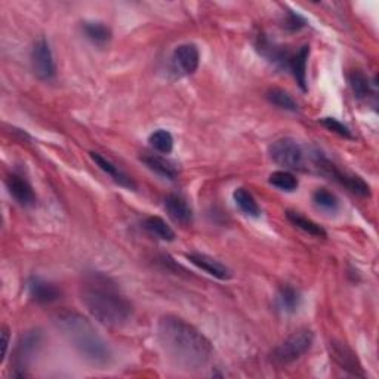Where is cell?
<instances>
[{
	"mask_svg": "<svg viewBox=\"0 0 379 379\" xmlns=\"http://www.w3.org/2000/svg\"><path fill=\"white\" fill-rule=\"evenodd\" d=\"M159 339L169 359L184 371H199L212 357L211 341L181 317H162L159 322Z\"/></svg>",
	"mask_w": 379,
	"mask_h": 379,
	"instance_id": "cell-1",
	"label": "cell"
},
{
	"mask_svg": "<svg viewBox=\"0 0 379 379\" xmlns=\"http://www.w3.org/2000/svg\"><path fill=\"white\" fill-rule=\"evenodd\" d=\"M81 298L89 315L106 326H122L132 316V304L102 274H92L85 280Z\"/></svg>",
	"mask_w": 379,
	"mask_h": 379,
	"instance_id": "cell-2",
	"label": "cell"
},
{
	"mask_svg": "<svg viewBox=\"0 0 379 379\" xmlns=\"http://www.w3.org/2000/svg\"><path fill=\"white\" fill-rule=\"evenodd\" d=\"M55 324L74 350L90 364L104 369L111 361V350L86 317L76 311H61L55 316Z\"/></svg>",
	"mask_w": 379,
	"mask_h": 379,
	"instance_id": "cell-3",
	"label": "cell"
},
{
	"mask_svg": "<svg viewBox=\"0 0 379 379\" xmlns=\"http://www.w3.org/2000/svg\"><path fill=\"white\" fill-rule=\"evenodd\" d=\"M315 343V333L310 329H301L294 332L291 336H287L284 341L274 348L273 351V361L279 366L291 364L303 357L305 352L310 351Z\"/></svg>",
	"mask_w": 379,
	"mask_h": 379,
	"instance_id": "cell-4",
	"label": "cell"
},
{
	"mask_svg": "<svg viewBox=\"0 0 379 379\" xmlns=\"http://www.w3.org/2000/svg\"><path fill=\"white\" fill-rule=\"evenodd\" d=\"M312 160H315L316 166L320 169L323 175L339 182V184L344 186L351 193L361 195V198H369L371 195V187L366 184L359 175H352L338 169L329 159H326L322 153L312 154Z\"/></svg>",
	"mask_w": 379,
	"mask_h": 379,
	"instance_id": "cell-5",
	"label": "cell"
},
{
	"mask_svg": "<svg viewBox=\"0 0 379 379\" xmlns=\"http://www.w3.org/2000/svg\"><path fill=\"white\" fill-rule=\"evenodd\" d=\"M270 158L287 169L304 167V150L292 138H280L270 146Z\"/></svg>",
	"mask_w": 379,
	"mask_h": 379,
	"instance_id": "cell-6",
	"label": "cell"
},
{
	"mask_svg": "<svg viewBox=\"0 0 379 379\" xmlns=\"http://www.w3.org/2000/svg\"><path fill=\"white\" fill-rule=\"evenodd\" d=\"M42 339H43V335L39 329L25 332L20 338V341H18L17 348H15V352H14L15 369L18 371L17 376H20V378L27 376L24 371L27 369L29 363L32 361V359L34 357V354L39 351V348H41Z\"/></svg>",
	"mask_w": 379,
	"mask_h": 379,
	"instance_id": "cell-7",
	"label": "cell"
},
{
	"mask_svg": "<svg viewBox=\"0 0 379 379\" xmlns=\"http://www.w3.org/2000/svg\"><path fill=\"white\" fill-rule=\"evenodd\" d=\"M32 64L36 76L41 81H50L55 77V61L46 39H41L34 43L32 50Z\"/></svg>",
	"mask_w": 379,
	"mask_h": 379,
	"instance_id": "cell-8",
	"label": "cell"
},
{
	"mask_svg": "<svg viewBox=\"0 0 379 379\" xmlns=\"http://www.w3.org/2000/svg\"><path fill=\"white\" fill-rule=\"evenodd\" d=\"M329 354H331V359L339 366V368L345 371L347 373L356 376V378L366 376L357 354L345 343L331 341L329 343Z\"/></svg>",
	"mask_w": 379,
	"mask_h": 379,
	"instance_id": "cell-9",
	"label": "cell"
},
{
	"mask_svg": "<svg viewBox=\"0 0 379 379\" xmlns=\"http://www.w3.org/2000/svg\"><path fill=\"white\" fill-rule=\"evenodd\" d=\"M200 54L199 49L193 43L181 45L174 50L172 70L177 76H190L199 69Z\"/></svg>",
	"mask_w": 379,
	"mask_h": 379,
	"instance_id": "cell-10",
	"label": "cell"
},
{
	"mask_svg": "<svg viewBox=\"0 0 379 379\" xmlns=\"http://www.w3.org/2000/svg\"><path fill=\"white\" fill-rule=\"evenodd\" d=\"M6 187L15 202L24 207L36 205V194L30 182L21 175L12 174L6 178Z\"/></svg>",
	"mask_w": 379,
	"mask_h": 379,
	"instance_id": "cell-11",
	"label": "cell"
},
{
	"mask_svg": "<svg viewBox=\"0 0 379 379\" xmlns=\"http://www.w3.org/2000/svg\"><path fill=\"white\" fill-rule=\"evenodd\" d=\"M167 215L181 227H188L193 222V209L188 202L179 194H169L165 199Z\"/></svg>",
	"mask_w": 379,
	"mask_h": 379,
	"instance_id": "cell-12",
	"label": "cell"
},
{
	"mask_svg": "<svg viewBox=\"0 0 379 379\" xmlns=\"http://www.w3.org/2000/svg\"><path fill=\"white\" fill-rule=\"evenodd\" d=\"M29 295L39 304H52L61 298V291L54 283H49L41 277H30L27 282Z\"/></svg>",
	"mask_w": 379,
	"mask_h": 379,
	"instance_id": "cell-13",
	"label": "cell"
},
{
	"mask_svg": "<svg viewBox=\"0 0 379 379\" xmlns=\"http://www.w3.org/2000/svg\"><path fill=\"white\" fill-rule=\"evenodd\" d=\"M187 258L193 266L203 270L205 273L209 274V276H212L218 280H230L231 279L230 270L224 264H221L219 261H216L211 256L203 255V254H190Z\"/></svg>",
	"mask_w": 379,
	"mask_h": 379,
	"instance_id": "cell-14",
	"label": "cell"
},
{
	"mask_svg": "<svg viewBox=\"0 0 379 379\" xmlns=\"http://www.w3.org/2000/svg\"><path fill=\"white\" fill-rule=\"evenodd\" d=\"M90 158H92V160L97 163V166L101 169V171L109 174L113 178V181L117 182V184L125 187V188H129V190H135L137 188V184H135L132 178H130L128 174H125L122 169H119V166H116L109 159L102 158L99 153L92 151V153H90Z\"/></svg>",
	"mask_w": 379,
	"mask_h": 379,
	"instance_id": "cell-15",
	"label": "cell"
},
{
	"mask_svg": "<svg viewBox=\"0 0 379 379\" xmlns=\"http://www.w3.org/2000/svg\"><path fill=\"white\" fill-rule=\"evenodd\" d=\"M310 55V46L304 45L303 48H299L295 54L291 55L289 64H287V69H289L296 79V83L299 88L307 90V61Z\"/></svg>",
	"mask_w": 379,
	"mask_h": 379,
	"instance_id": "cell-16",
	"label": "cell"
},
{
	"mask_svg": "<svg viewBox=\"0 0 379 379\" xmlns=\"http://www.w3.org/2000/svg\"><path fill=\"white\" fill-rule=\"evenodd\" d=\"M141 162L146 165L149 169H151L153 172H156L163 178L175 179L178 175L177 167L171 162L166 160L165 158H160V156H158V154L146 153L144 156H141Z\"/></svg>",
	"mask_w": 379,
	"mask_h": 379,
	"instance_id": "cell-17",
	"label": "cell"
},
{
	"mask_svg": "<svg viewBox=\"0 0 379 379\" xmlns=\"http://www.w3.org/2000/svg\"><path fill=\"white\" fill-rule=\"evenodd\" d=\"M301 305V294L291 284L280 287L277 294V307L284 315H292Z\"/></svg>",
	"mask_w": 379,
	"mask_h": 379,
	"instance_id": "cell-18",
	"label": "cell"
},
{
	"mask_svg": "<svg viewBox=\"0 0 379 379\" xmlns=\"http://www.w3.org/2000/svg\"><path fill=\"white\" fill-rule=\"evenodd\" d=\"M144 228L160 240H165V242L175 240L174 230L169 227L167 222L162 219L160 216H149L146 221H144Z\"/></svg>",
	"mask_w": 379,
	"mask_h": 379,
	"instance_id": "cell-19",
	"label": "cell"
},
{
	"mask_svg": "<svg viewBox=\"0 0 379 379\" xmlns=\"http://www.w3.org/2000/svg\"><path fill=\"white\" fill-rule=\"evenodd\" d=\"M83 33L89 39L90 42L97 45H106L111 41V29L104 22L92 21V22H85L83 24Z\"/></svg>",
	"mask_w": 379,
	"mask_h": 379,
	"instance_id": "cell-20",
	"label": "cell"
},
{
	"mask_svg": "<svg viewBox=\"0 0 379 379\" xmlns=\"http://www.w3.org/2000/svg\"><path fill=\"white\" fill-rule=\"evenodd\" d=\"M286 215H287V219H289L296 228L303 230L304 233L310 234V236H315V237H326V236H328V234H326V231L317 224V222L308 219L307 216L301 215L298 212H292V211H289Z\"/></svg>",
	"mask_w": 379,
	"mask_h": 379,
	"instance_id": "cell-21",
	"label": "cell"
},
{
	"mask_svg": "<svg viewBox=\"0 0 379 379\" xmlns=\"http://www.w3.org/2000/svg\"><path fill=\"white\" fill-rule=\"evenodd\" d=\"M233 198L243 214L254 216V218H258L261 215V209H259L255 198L246 188H237L236 191H234Z\"/></svg>",
	"mask_w": 379,
	"mask_h": 379,
	"instance_id": "cell-22",
	"label": "cell"
},
{
	"mask_svg": "<svg viewBox=\"0 0 379 379\" xmlns=\"http://www.w3.org/2000/svg\"><path fill=\"white\" fill-rule=\"evenodd\" d=\"M348 82H350V86H351V90H352V94H354V97L363 99V98H368L371 95V92H372L371 82L368 79V76H366L363 71H360V70L351 71L348 76Z\"/></svg>",
	"mask_w": 379,
	"mask_h": 379,
	"instance_id": "cell-23",
	"label": "cell"
},
{
	"mask_svg": "<svg viewBox=\"0 0 379 379\" xmlns=\"http://www.w3.org/2000/svg\"><path fill=\"white\" fill-rule=\"evenodd\" d=\"M267 99L273 104V106H276L282 110L286 111H298V104L296 101L286 92V90L280 89V88H273L267 92Z\"/></svg>",
	"mask_w": 379,
	"mask_h": 379,
	"instance_id": "cell-24",
	"label": "cell"
},
{
	"mask_svg": "<svg viewBox=\"0 0 379 379\" xmlns=\"http://www.w3.org/2000/svg\"><path fill=\"white\" fill-rule=\"evenodd\" d=\"M149 142L156 151L162 154H169L174 150V137L169 130L165 129H159L153 132L149 138Z\"/></svg>",
	"mask_w": 379,
	"mask_h": 379,
	"instance_id": "cell-25",
	"label": "cell"
},
{
	"mask_svg": "<svg viewBox=\"0 0 379 379\" xmlns=\"http://www.w3.org/2000/svg\"><path fill=\"white\" fill-rule=\"evenodd\" d=\"M312 202H315L316 206L323 209V211L328 212H336L339 209V199L332 191L326 188H317L312 193Z\"/></svg>",
	"mask_w": 379,
	"mask_h": 379,
	"instance_id": "cell-26",
	"label": "cell"
},
{
	"mask_svg": "<svg viewBox=\"0 0 379 379\" xmlns=\"http://www.w3.org/2000/svg\"><path fill=\"white\" fill-rule=\"evenodd\" d=\"M270 184L277 187L283 191H295L299 186L298 179L295 178L294 174L287 172V171H277V172H273L270 175Z\"/></svg>",
	"mask_w": 379,
	"mask_h": 379,
	"instance_id": "cell-27",
	"label": "cell"
},
{
	"mask_svg": "<svg viewBox=\"0 0 379 379\" xmlns=\"http://www.w3.org/2000/svg\"><path fill=\"white\" fill-rule=\"evenodd\" d=\"M320 122H322V125L324 128H328L329 130H332L333 134L343 137V138H348V139L352 138L351 130L348 129V126H345L344 123L333 119V117H323V119H320Z\"/></svg>",
	"mask_w": 379,
	"mask_h": 379,
	"instance_id": "cell-28",
	"label": "cell"
},
{
	"mask_svg": "<svg viewBox=\"0 0 379 379\" xmlns=\"http://www.w3.org/2000/svg\"><path fill=\"white\" fill-rule=\"evenodd\" d=\"M286 25L289 27L291 30H301L303 27H305L307 25V21L301 17L299 14H295V12L289 11L287 12V21H286Z\"/></svg>",
	"mask_w": 379,
	"mask_h": 379,
	"instance_id": "cell-29",
	"label": "cell"
},
{
	"mask_svg": "<svg viewBox=\"0 0 379 379\" xmlns=\"http://www.w3.org/2000/svg\"><path fill=\"white\" fill-rule=\"evenodd\" d=\"M8 347H9V331L6 326L2 328V363L8 356Z\"/></svg>",
	"mask_w": 379,
	"mask_h": 379,
	"instance_id": "cell-30",
	"label": "cell"
}]
</instances>
